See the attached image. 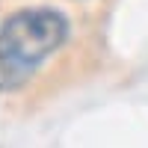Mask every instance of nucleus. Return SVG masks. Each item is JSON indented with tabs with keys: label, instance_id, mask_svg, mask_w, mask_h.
<instances>
[{
	"label": "nucleus",
	"instance_id": "f257e3e1",
	"mask_svg": "<svg viewBox=\"0 0 148 148\" xmlns=\"http://www.w3.org/2000/svg\"><path fill=\"white\" fill-rule=\"evenodd\" d=\"M68 36L56 9H24L0 27V89H18Z\"/></svg>",
	"mask_w": 148,
	"mask_h": 148
}]
</instances>
